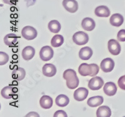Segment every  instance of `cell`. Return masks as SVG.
I'll return each mask as SVG.
<instances>
[{
	"label": "cell",
	"instance_id": "1",
	"mask_svg": "<svg viewBox=\"0 0 125 117\" xmlns=\"http://www.w3.org/2000/svg\"><path fill=\"white\" fill-rule=\"evenodd\" d=\"M100 71V68L96 63L88 64L86 63H83L78 68V72L82 76L94 77Z\"/></svg>",
	"mask_w": 125,
	"mask_h": 117
},
{
	"label": "cell",
	"instance_id": "2",
	"mask_svg": "<svg viewBox=\"0 0 125 117\" xmlns=\"http://www.w3.org/2000/svg\"><path fill=\"white\" fill-rule=\"evenodd\" d=\"M63 78L66 81V85L70 89L78 87L80 83L75 71L73 69H67L63 73Z\"/></svg>",
	"mask_w": 125,
	"mask_h": 117
},
{
	"label": "cell",
	"instance_id": "3",
	"mask_svg": "<svg viewBox=\"0 0 125 117\" xmlns=\"http://www.w3.org/2000/svg\"><path fill=\"white\" fill-rule=\"evenodd\" d=\"M73 41L77 45H84L88 43V41H89V36L84 32L78 31V32L74 33L73 36Z\"/></svg>",
	"mask_w": 125,
	"mask_h": 117
},
{
	"label": "cell",
	"instance_id": "4",
	"mask_svg": "<svg viewBox=\"0 0 125 117\" xmlns=\"http://www.w3.org/2000/svg\"><path fill=\"white\" fill-rule=\"evenodd\" d=\"M23 37L26 40H33L37 37V31L32 26H27L23 27L21 31Z\"/></svg>",
	"mask_w": 125,
	"mask_h": 117
},
{
	"label": "cell",
	"instance_id": "5",
	"mask_svg": "<svg viewBox=\"0 0 125 117\" xmlns=\"http://www.w3.org/2000/svg\"><path fill=\"white\" fill-rule=\"evenodd\" d=\"M54 51L50 46L46 45L41 49L40 52V57L43 61H48L53 58Z\"/></svg>",
	"mask_w": 125,
	"mask_h": 117
},
{
	"label": "cell",
	"instance_id": "6",
	"mask_svg": "<svg viewBox=\"0 0 125 117\" xmlns=\"http://www.w3.org/2000/svg\"><path fill=\"white\" fill-rule=\"evenodd\" d=\"M104 85V81L100 77H94L90 79L88 82V87L92 90H98L102 88Z\"/></svg>",
	"mask_w": 125,
	"mask_h": 117
},
{
	"label": "cell",
	"instance_id": "7",
	"mask_svg": "<svg viewBox=\"0 0 125 117\" xmlns=\"http://www.w3.org/2000/svg\"><path fill=\"white\" fill-rule=\"evenodd\" d=\"M108 48L109 52L114 55H117L121 52V45L115 39H110L108 41Z\"/></svg>",
	"mask_w": 125,
	"mask_h": 117
},
{
	"label": "cell",
	"instance_id": "8",
	"mask_svg": "<svg viewBox=\"0 0 125 117\" xmlns=\"http://www.w3.org/2000/svg\"><path fill=\"white\" fill-rule=\"evenodd\" d=\"M100 67L101 70L105 73L110 72L115 67V62L111 58H106L101 61Z\"/></svg>",
	"mask_w": 125,
	"mask_h": 117
},
{
	"label": "cell",
	"instance_id": "9",
	"mask_svg": "<svg viewBox=\"0 0 125 117\" xmlns=\"http://www.w3.org/2000/svg\"><path fill=\"white\" fill-rule=\"evenodd\" d=\"M62 6L66 11L71 13H74L78 11V4L76 0H63Z\"/></svg>",
	"mask_w": 125,
	"mask_h": 117
},
{
	"label": "cell",
	"instance_id": "10",
	"mask_svg": "<svg viewBox=\"0 0 125 117\" xmlns=\"http://www.w3.org/2000/svg\"><path fill=\"white\" fill-rule=\"evenodd\" d=\"M88 89L84 87L78 88L74 92V99L78 102L83 101L87 98L88 95Z\"/></svg>",
	"mask_w": 125,
	"mask_h": 117
},
{
	"label": "cell",
	"instance_id": "11",
	"mask_svg": "<svg viewBox=\"0 0 125 117\" xmlns=\"http://www.w3.org/2000/svg\"><path fill=\"white\" fill-rule=\"evenodd\" d=\"M43 75L48 77H51L56 75L57 70L56 67L52 63H46L42 69Z\"/></svg>",
	"mask_w": 125,
	"mask_h": 117
},
{
	"label": "cell",
	"instance_id": "12",
	"mask_svg": "<svg viewBox=\"0 0 125 117\" xmlns=\"http://www.w3.org/2000/svg\"><path fill=\"white\" fill-rule=\"evenodd\" d=\"M103 91L108 96H113L117 92L116 85L112 82H107L104 86Z\"/></svg>",
	"mask_w": 125,
	"mask_h": 117
},
{
	"label": "cell",
	"instance_id": "13",
	"mask_svg": "<svg viewBox=\"0 0 125 117\" xmlns=\"http://www.w3.org/2000/svg\"><path fill=\"white\" fill-rule=\"evenodd\" d=\"M81 26L85 31H91L95 28L96 23L92 18H85L83 19L81 23Z\"/></svg>",
	"mask_w": 125,
	"mask_h": 117
},
{
	"label": "cell",
	"instance_id": "14",
	"mask_svg": "<svg viewBox=\"0 0 125 117\" xmlns=\"http://www.w3.org/2000/svg\"><path fill=\"white\" fill-rule=\"evenodd\" d=\"M124 22V18L123 16L118 13L113 14L109 19V23L113 26L119 27L123 24Z\"/></svg>",
	"mask_w": 125,
	"mask_h": 117
},
{
	"label": "cell",
	"instance_id": "15",
	"mask_svg": "<svg viewBox=\"0 0 125 117\" xmlns=\"http://www.w3.org/2000/svg\"><path fill=\"white\" fill-rule=\"evenodd\" d=\"M93 55V50L89 47H84L80 49L79 52V57L81 59L87 61Z\"/></svg>",
	"mask_w": 125,
	"mask_h": 117
},
{
	"label": "cell",
	"instance_id": "16",
	"mask_svg": "<svg viewBox=\"0 0 125 117\" xmlns=\"http://www.w3.org/2000/svg\"><path fill=\"white\" fill-rule=\"evenodd\" d=\"M94 13L98 17L108 18L110 15V11L107 6H100L95 9Z\"/></svg>",
	"mask_w": 125,
	"mask_h": 117
},
{
	"label": "cell",
	"instance_id": "17",
	"mask_svg": "<svg viewBox=\"0 0 125 117\" xmlns=\"http://www.w3.org/2000/svg\"><path fill=\"white\" fill-rule=\"evenodd\" d=\"M40 103L41 107L44 109H49L52 107L53 103V99L48 95H43L40 99Z\"/></svg>",
	"mask_w": 125,
	"mask_h": 117
},
{
	"label": "cell",
	"instance_id": "18",
	"mask_svg": "<svg viewBox=\"0 0 125 117\" xmlns=\"http://www.w3.org/2000/svg\"><path fill=\"white\" fill-rule=\"evenodd\" d=\"M35 54V50L31 46H26L22 51V57L26 61H29L33 59Z\"/></svg>",
	"mask_w": 125,
	"mask_h": 117
},
{
	"label": "cell",
	"instance_id": "19",
	"mask_svg": "<svg viewBox=\"0 0 125 117\" xmlns=\"http://www.w3.org/2000/svg\"><path fill=\"white\" fill-rule=\"evenodd\" d=\"M104 99L101 96H94L90 98L88 100L87 104L90 106V107H96L100 106L103 103Z\"/></svg>",
	"mask_w": 125,
	"mask_h": 117
},
{
	"label": "cell",
	"instance_id": "20",
	"mask_svg": "<svg viewBox=\"0 0 125 117\" xmlns=\"http://www.w3.org/2000/svg\"><path fill=\"white\" fill-rule=\"evenodd\" d=\"M26 75V72L23 68L18 67L13 70L12 72V77L18 81H22L24 79Z\"/></svg>",
	"mask_w": 125,
	"mask_h": 117
},
{
	"label": "cell",
	"instance_id": "21",
	"mask_svg": "<svg viewBox=\"0 0 125 117\" xmlns=\"http://www.w3.org/2000/svg\"><path fill=\"white\" fill-rule=\"evenodd\" d=\"M111 115V110L108 106H101L96 111L98 117H109Z\"/></svg>",
	"mask_w": 125,
	"mask_h": 117
},
{
	"label": "cell",
	"instance_id": "22",
	"mask_svg": "<svg viewBox=\"0 0 125 117\" xmlns=\"http://www.w3.org/2000/svg\"><path fill=\"white\" fill-rule=\"evenodd\" d=\"M14 87L11 86L5 87L1 90V96L6 99H12L15 93V92H14Z\"/></svg>",
	"mask_w": 125,
	"mask_h": 117
},
{
	"label": "cell",
	"instance_id": "23",
	"mask_svg": "<svg viewBox=\"0 0 125 117\" xmlns=\"http://www.w3.org/2000/svg\"><path fill=\"white\" fill-rule=\"evenodd\" d=\"M56 104L60 107H64L70 103V99L65 95L61 94L56 98Z\"/></svg>",
	"mask_w": 125,
	"mask_h": 117
},
{
	"label": "cell",
	"instance_id": "24",
	"mask_svg": "<svg viewBox=\"0 0 125 117\" xmlns=\"http://www.w3.org/2000/svg\"><path fill=\"white\" fill-rule=\"evenodd\" d=\"M17 41L18 36L13 33L7 34L4 37V42L6 45H8V46L14 45L17 42Z\"/></svg>",
	"mask_w": 125,
	"mask_h": 117
},
{
	"label": "cell",
	"instance_id": "25",
	"mask_svg": "<svg viewBox=\"0 0 125 117\" xmlns=\"http://www.w3.org/2000/svg\"><path fill=\"white\" fill-rule=\"evenodd\" d=\"M61 24L57 20H53L48 23V29L51 33H58L61 30Z\"/></svg>",
	"mask_w": 125,
	"mask_h": 117
},
{
	"label": "cell",
	"instance_id": "26",
	"mask_svg": "<svg viewBox=\"0 0 125 117\" xmlns=\"http://www.w3.org/2000/svg\"><path fill=\"white\" fill-rule=\"evenodd\" d=\"M63 43H64V37H62V36L60 35V34L55 35L51 39V44L53 47H60L62 45Z\"/></svg>",
	"mask_w": 125,
	"mask_h": 117
},
{
	"label": "cell",
	"instance_id": "27",
	"mask_svg": "<svg viewBox=\"0 0 125 117\" xmlns=\"http://www.w3.org/2000/svg\"><path fill=\"white\" fill-rule=\"evenodd\" d=\"M9 60V56L6 53L4 52H0V65H3L6 64Z\"/></svg>",
	"mask_w": 125,
	"mask_h": 117
},
{
	"label": "cell",
	"instance_id": "28",
	"mask_svg": "<svg viewBox=\"0 0 125 117\" xmlns=\"http://www.w3.org/2000/svg\"><path fill=\"white\" fill-rule=\"evenodd\" d=\"M117 38L119 41L125 42V29H121L118 32Z\"/></svg>",
	"mask_w": 125,
	"mask_h": 117
},
{
	"label": "cell",
	"instance_id": "29",
	"mask_svg": "<svg viewBox=\"0 0 125 117\" xmlns=\"http://www.w3.org/2000/svg\"><path fill=\"white\" fill-rule=\"evenodd\" d=\"M118 86L122 90H125V75L121 76L119 78L118 82Z\"/></svg>",
	"mask_w": 125,
	"mask_h": 117
},
{
	"label": "cell",
	"instance_id": "30",
	"mask_svg": "<svg viewBox=\"0 0 125 117\" xmlns=\"http://www.w3.org/2000/svg\"><path fill=\"white\" fill-rule=\"evenodd\" d=\"M68 115L63 110H58L56 111L54 114V117H67Z\"/></svg>",
	"mask_w": 125,
	"mask_h": 117
},
{
	"label": "cell",
	"instance_id": "31",
	"mask_svg": "<svg viewBox=\"0 0 125 117\" xmlns=\"http://www.w3.org/2000/svg\"><path fill=\"white\" fill-rule=\"evenodd\" d=\"M4 3L10 4V5H16L18 0H3Z\"/></svg>",
	"mask_w": 125,
	"mask_h": 117
}]
</instances>
